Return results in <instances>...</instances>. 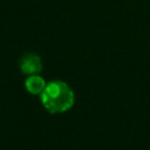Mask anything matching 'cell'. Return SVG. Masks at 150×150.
Here are the masks:
<instances>
[{"label": "cell", "instance_id": "6da1fadb", "mask_svg": "<svg viewBox=\"0 0 150 150\" xmlns=\"http://www.w3.org/2000/svg\"><path fill=\"white\" fill-rule=\"evenodd\" d=\"M41 102L50 114H62L73 108L75 94L66 82L55 80L47 83L41 93Z\"/></svg>", "mask_w": 150, "mask_h": 150}, {"label": "cell", "instance_id": "7a4b0ae2", "mask_svg": "<svg viewBox=\"0 0 150 150\" xmlns=\"http://www.w3.org/2000/svg\"><path fill=\"white\" fill-rule=\"evenodd\" d=\"M42 67L41 57L35 53H26L20 59V69L26 75H38Z\"/></svg>", "mask_w": 150, "mask_h": 150}, {"label": "cell", "instance_id": "3957f363", "mask_svg": "<svg viewBox=\"0 0 150 150\" xmlns=\"http://www.w3.org/2000/svg\"><path fill=\"white\" fill-rule=\"evenodd\" d=\"M47 83L43 80V77L39 75H30L26 81H25V87L28 93L33 95H41L43 89L46 88Z\"/></svg>", "mask_w": 150, "mask_h": 150}]
</instances>
